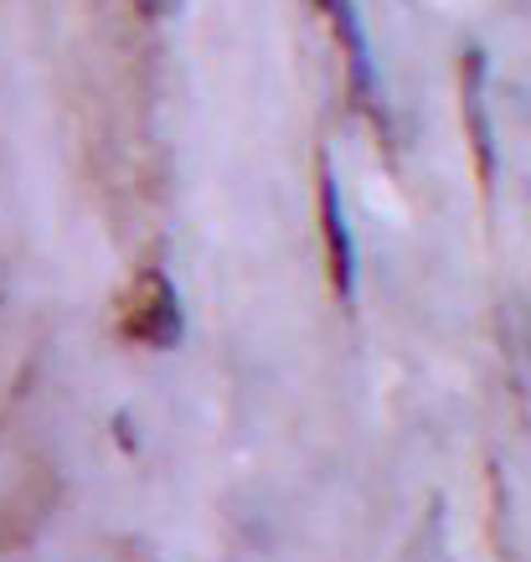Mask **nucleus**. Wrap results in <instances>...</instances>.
<instances>
[{"mask_svg": "<svg viewBox=\"0 0 531 562\" xmlns=\"http://www.w3.org/2000/svg\"><path fill=\"white\" fill-rule=\"evenodd\" d=\"M52 506H57V475H52V464H32L0 506V552L32 542L42 521L52 516Z\"/></svg>", "mask_w": 531, "mask_h": 562, "instance_id": "nucleus-2", "label": "nucleus"}, {"mask_svg": "<svg viewBox=\"0 0 531 562\" xmlns=\"http://www.w3.org/2000/svg\"><path fill=\"white\" fill-rule=\"evenodd\" d=\"M485 63L481 52L464 57V124H470V145H475V166H481V181L490 187V171H496V145H490V114H485Z\"/></svg>", "mask_w": 531, "mask_h": 562, "instance_id": "nucleus-4", "label": "nucleus"}, {"mask_svg": "<svg viewBox=\"0 0 531 562\" xmlns=\"http://www.w3.org/2000/svg\"><path fill=\"white\" fill-rule=\"evenodd\" d=\"M120 336L150 351H171L181 341V300L160 269H139L120 300Z\"/></svg>", "mask_w": 531, "mask_h": 562, "instance_id": "nucleus-1", "label": "nucleus"}, {"mask_svg": "<svg viewBox=\"0 0 531 562\" xmlns=\"http://www.w3.org/2000/svg\"><path fill=\"white\" fill-rule=\"evenodd\" d=\"M181 0H135V11L139 16H150V21H160V16H171Z\"/></svg>", "mask_w": 531, "mask_h": 562, "instance_id": "nucleus-6", "label": "nucleus"}, {"mask_svg": "<svg viewBox=\"0 0 531 562\" xmlns=\"http://www.w3.org/2000/svg\"><path fill=\"white\" fill-rule=\"evenodd\" d=\"M320 11L330 16L336 36H341L346 63H351V88H357V99H372V47H366V32H361L357 0H320Z\"/></svg>", "mask_w": 531, "mask_h": 562, "instance_id": "nucleus-5", "label": "nucleus"}, {"mask_svg": "<svg viewBox=\"0 0 531 562\" xmlns=\"http://www.w3.org/2000/svg\"><path fill=\"white\" fill-rule=\"evenodd\" d=\"M320 233H326L330 284H336L341 300H351V290H357V248H351V227H346V212H341V191H336V176H330L326 160H320Z\"/></svg>", "mask_w": 531, "mask_h": 562, "instance_id": "nucleus-3", "label": "nucleus"}]
</instances>
